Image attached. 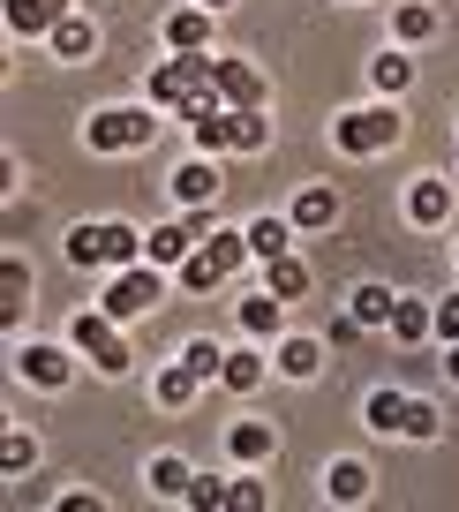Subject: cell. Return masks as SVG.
<instances>
[{
	"mask_svg": "<svg viewBox=\"0 0 459 512\" xmlns=\"http://www.w3.org/2000/svg\"><path fill=\"white\" fill-rule=\"evenodd\" d=\"M189 369H196V377H219V369H226V354L211 347V339H196V347H189Z\"/></svg>",
	"mask_w": 459,
	"mask_h": 512,
	"instance_id": "obj_37",
	"label": "cell"
},
{
	"mask_svg": "<svg viewBox=\"0 0 459 512\" xmlns=\"http://www.w3.org/2000/svg\"><path fill=\"white\" fill-rule=\"evenodd\" d=\"M399 430H407V437H437V430H444V415H437L429 400H407V422H399Z\"/></svg>",
	"mask_w": 459,
	"mask_h": 512,
	"instance_id": "obj_30",
	"label": "cell"
},
{
	"mask_svg": "<svg viewBox=\"0 0 459 512\" xmlns=\"http://www.w3.org/2000/svg\"><path fill=\"white\" fill-rule=\"evenodd\" d=\"M189 467H181V460H151V490H166V497H189Z\"/></svg>",
	"mask_w": 459,
	"mask_h": 512,
	"instance_id": "obj_28",
	"label": "cell"
},
{
	"mask_svg": "<svg viewBox=\"0 0 459 512\" xmlns=\"http://www.w3.org/2000/svg\"><path fill=\"white\" fill-rule=\"evenodd\" d=\"M429 332H437V309H422V302H392V339H407V347H414V339H429Z\"/></svg>",
	"mask_w": 459,
	"mask_h": 512,
	"instance_id": "obj_11",
	"label": "cell"
},
{
	"mask_svg": "<svg viewBox=\"0 0 459 512\" xmlns=\"http://www.w3.org/2000/svg\"><path fill=\"white\" fill-rule=\"evenodd\" d=\"M204 8H226V0H204Z\"/></svg>",
	"mask_w": 459,
	"mask_h": 512,
	"instance_id": "obj_42",
	"label": "cell"
},
{
	"mask_svg": "<svg viewBox=\"0 0 459 512\" xmlns=\"http://www.w3.org/2000/svg\"><path fill=\"white\" fill-rule=\"evenodd\" d=\"M189 241H196V234H189V226H181V219H174V226H159V234L143 241V249L159 256V264H189V256H196V249H189Z\"/></svg>",
	"mask_w": 459,
	"mask_h": 512,
	"instance_id": "obj_14",
	"label": "cell"
},
{
	"mask_svg": "<svg viewBox=\"0 0 459 512\" xmlns=\"http://www.w3.org/2000/svg\"><path fill=\"white\" fill-rule=\"evenodd\" d=\"M264 287L286 302V294H301V287H309V272H301L294 256H271V264H264Z\"/></svg>",
	"mask_w": 459,
	"mask_h": 512,
	"instance_id": "obj_22",
	"label": "cell"
},
{
	"mask_svg": "<svg viewBox=\"0 0 459 512\" xmlns=\"http://www.w3.org/2000/svg\"><path fill=\"white\" fill-rule=\"evenodd\" d=\"M189 505H196V512H211V505H226V490L204 475V482H189Z\"/></svg>",
	"mask_w": 459,
	"mask_h": 512,
	"instance_id": "obj_38",
	"label": "cell"
},
{
	"mask_svg": "<svg viewBox=\"0 0 459 512\" xmlns=\"http://www.w3.org/2000/svg\"><path fill=\"white\" fill-rule=\"evenodd\" d=\"M392 302H399V294L362 287V294H354V324H392Z\"/></svg>",
	"mask_w": 459,
	"mask_h": 512,
	"instance_id": "obj_24",
	"label": "cell"
},
{
	"mask_svg": "<svg viewBox=\"0 0 459 512\" xmlns=\"http://www.w3.org/2000/svg\"><path fill=\"white\" fill-rule=\"evenodd\" d=\"M444 362H452V377H459V339H452V354H444Z\"/></svg>",
	"mask_w": 459,
	"mask_h": 512,
	"instance_id": "obj_41",
	"label": "cell"
},
{
	"mask_svg": "<svg viewBox=\"0 0 459 512\" xmlns=\"http://www.w3.org/2000/svg\"><path fill=\"white\" fill-rule=\"evenodd\" d=\"M181 226H189V234L204 241V234H211V204H189V211H181Z\"/></svg>",
	"mask_w": 459,
	"mask_h": 512,
	"instance_id": "obj_39",
	"label": "cell"
},
{
	"mask_svg": "<svg viewBox=\"0 0 459 512\" xmlns=\"http://www.w3.org/2000/svg\"><path fill=\"white\" fill-rule=\"evenodd\" d=\"M53 46H61V53H68V61H83V53H91V46H98V31H91V23H76V16H68V23H61V31H53Z\"/></svg>",
	"mask_w": 459,
	"mask_h": 512,
	"instance_id": "obj_27",
	"label": "cell"
},
{
	"mask_svg": "<svg viewBox=\"0 0 459 512\" xmlns=\"http://www.w3.org/2000/svg\"><path fill=\"white\" fill-rule=\"evenodd\" d=\"M241 234H249V256H286V219H256V226H241Z\"/></svg>",
	"mask_w": 459,
	"mask_h": 512,
	"instance_id": "obj_20",
	"label": "cell"
},
{
	"mask_svg": "<svg viewBox=\"0 0 459 512\" xmlns=\"http://www.w3.org/2000/svg\"><path fill=\"white\" fill-rule=\"evenodd\" d=\"M174 196H181V204H211V196H219V174H211L204 159L181 166V174H174Z\"/></svg>",
	"mask_w": 459,
	"mask_h": 512,
	"instance_id": "obj_16",
	"label": "cell"
},
{
	"mask_svg": "<svg viewBox=\"0 0 459 512\" xmlns=\"http://www.w3.org/2000/svg\"><path fill=\"white\" fill-rule=\"evenodd\" d=\"M234 144V113H211V121H196V151H219Z\"/></svg>",
	"mask_w": 459,
	"mask_h": 512,
	"instance_id": "obj_31",
	"label": "cell"
},
{
	"mask_svg": "<svg viewBox=\"0 0 459 512\" xmlns=\"http://www.w3.org/2000/svg\"><path fill=\"white\" fill-rule=\"evenodd\" d=\"M241 332H249V339H271V332H279V294H256V302H241Z\"/></svg>",
	"mask_w": 459,
	"mask_h": 512,
	"instance_id": "obj_15",
	"label": "cell"
},
{
	"mask_svg": "<svg viewBox=\"0 0 459 512\" xmlns=\"http://www.w3.org/2000/svg\"><path fill=\"white\" fill-rule=\"evenodd\" d=\"M219 377L234 384V392H256V384H264V354H249V347H241V354H226V369H219Z\"/></svg>",
	"mask_w": 459,
	"mask_h": 512,
	"instance_id": "obj_21",
	"label": "cell"
},
{
	"mask_svg": "<svg viewBox=\"0 0 459 512\" xmlns=\"http://www.w3.org/2000/svg\"><path fill=\"white\" fill-rule=\"evenodd\" d=\"M226 445H234V460H264V452H271V430H264V422H234V437H226Z\"/></svg>",
	"mask_w": 459,
	"mask_h": 512,
	"instance_id": "obj_23",
	"label": "cell"
},
{
	"mask_svg": "<svg viewBox=\"0 0 459 512\" xmlns=\"http://www.w3.org/2000/svg\"><path fill=\"white\" fill-rule=\"evenodd\" d=\"M98 241H106V264H136V256H143V234L128 219H106V226H98Z\"/></svg>",
	"mask_w": 459,
	"mask_h": 512,
	"instance_id": "obj_10",
	"label": "cell"
},
{
	"mask_svg": "<svg viewBox=\"0 0 459 512\" xmlns=\"http://www.w3.org/2000/svg\"><path fill=\"white\" fill-rule=\"evenodd\" d=\"M211 38V8H181V16H166V46L174 53H204Z\"/></svg>",
	"mask_w": 459,
	"mask_h": 512,
	"instance_id": "obj_8",
	"label": "cell"
},
{
	"mask_svg": "<svg viewBox=\"0 0 459 512\" xmlns=\"http://www.w3.org/2000/svg\"><path fill=\"white\" fill-rule=\"evenodd\" d=\"M23 377L31 384H68V354L61 347H23Z\"/></svg>",
	"mask_w": 459,
	"mask_h": 512,
	"instance_id": "obj_12",
	"label": "cell"
},
{
	"mask_svg": "<svg viewBox=\"0 0 459 512\" xmlns=\"http://www.w3.org/2000/svg\"><path fill=\"white\" fill-rule=\"evenodd\" d=\"M332 497H339V505H362V497H369V467L362 460H339L332 467Z\"/></svg>",
	"mask_w": 459,
	"mask_h": 512,
	"instance_id": "obj_19",
	"label": "cell"
},
{
	"mask_svg": "<svg viewBox=\"0 0 459 512\" xmlns=\"http://www.w3.org/2000/svg\"><path fill=\"white\" fill-rule=\"evenodd\" d=\"M407 422V400L399 392H369V430H399Z\"/></svg>",
	"mask_w": 459,
	"mask_h": 512,
	"instance_id": "obj_25",
	"label": "cell"
},
{
	"mask_svg": "<svg viewBox=\"0 0 459 512\" xmlns=\"http://www.w3.org/2000/svg\"><path fill=\"white\" fill-rule=\"evenodd\" d=\"M68 332H76V347L91 354V362L106 369V377H121V369H128V347L113 339V317H106V309H83V317L68 324Z\"/></svg>",
	"mask_w": 459,
	"mask_h": 512,
	"instance_id": "obj_3",
	"label": "cell"
},
{
	"mask_svg": "<svg viewBox=\"0 0 459 512\" xmlns=\"http://www.w3.org/2000/svg\"><path fill=\"white\" fill-rule=\"evenodd\" d=\"M159 400H166V407H189V400H196V369H189V362L159 377Z\"/></svg>",
	"mask_w": 459,
	"mask_h": 512,
	"instance_id": "obj_26",
	"label": "cell"
},
{
	"mask_svg": "<svg viewBox=\"0 0 459 512\" xmlns=\"http://www.w3.org/2000/svg\"><path fill=\"white\" fill-rule=\"evenodd\" d=\"M279 369H286V377H317V369H324V347H317V339H286V347H279Z\"/></svg>",
	"mask_w": 459,
	"mask_h": 512,
	"instance_id": "obj_18",
	"label": "cell"
},
{
	"mask_svg": "<svg viewBox=\"0 0 459 512\" xmlns=\"http://www.w3.org/2000/svg\"><path fill=\"white\" fill-rule=\"evenodd\" d=\"M369 76H377V91H399V83H407L414 68L399 61V53H384V61H369Z\"/></svg>",
	"mask_w": 459,
	"mask_h": 512,
	"instance_id": "obj_36",
	"label": "cell"
},
{
	"mask_svg": "<svg viewBox=\"0 0 459 512\" xmlns=\"http://www.w3.org/2000/svg\"><path fill=\"white\" fill-rule=\"evenodd\" d=\"M31 437H23V430H8V437H0V467H8V475H23V467H31Z\"/></svg>",
	"mask_w": 459,
	"mask_h": 512,
	"instance_id": "obj_33",
	"label": "cell"
},
{
	"mask_svg": "<svg viewBox=\"0 0 459 512\" xmlns=\"http://www.w3.org/2000/svg\"><path fill=\"white\" fill-rule=\"evenodd\" d=\"M68 264H106V241H98V226H76V234H68Z\"/></svg>",
	"mask_w": 459,
	"mask_h": 512,
	"instance_id": "obj_29",
	"label": "cell"
},
{
	"mask_svg": "<svg viewBox=\"0 0 459 512\" xmlns=\"http://www.w3.org/2000/svg\"><path fill=\"white\" fill-rule=\"evenodd\" d=\"M204 256L219 264V272H234L241 256H249V234H234V226H211V234H204Z\"/></svg>",
	"mask_w": 459,
	"mask_h": 512,
	"instance_id": "obj_13",
	"label": "cell"
},
{
	"mask_svg": "<svg viewBox=\"0 0 459 512\" xmlns=\"http://www.w3.org/2000/svg\"><path fill=\"white\" fill-rule=\"evenodd\" d=\"M339 219V196L332 189H301L294 196V226H332Z\"/></svg>",
	"mask_w": 459,
	"mask_h": 512,
	"instance_id": "obj_17",
	"label": "cell"
},
{
	"mask_svg": "<svg viewBox=\"0 0 459 512\" xmlns=\"http://www.w3.org/2000/svg\"><path fill=\"white\" fill-rule=\"evenodd\" d=\"M407 211H414V226H437L444 211H452V189H444V181H414Z\"/></svg>",
	"mask_w": 459,
	"mask_h": 512,
	"instance_id": "obj_9",
	"label": "cell"
},
{
	"mask_svg": "<svg viewBox=\"0 0 459 512\" xmlns=\"http://www.w3.org/2000/svg\"><path fill=\"white\" fill-rule=\"evenodd\" d=\"M429 31H437V8L407 0V8H399V38H429Z\"/></svg>",
	"mask_w": 459,
	"mask_h": 512,
	"instance_id": "obj_32",
	"label": "cell"
},
{
	"mask_svg": "<svg viewBox=\"0 0 459 512\" xmlns=\"http://www.w3.org/2000/svg\"><path fill=\"white\" fill-rule=\"evenodd\" d=\"M211 53H174V61L151 76V98H166V106H181V98H196V91H211Z\"/></svg>",
	"mask_w": 459,
	"mask_h": 512,
	"instance_id": "obj_2",
	"label": "cell"
},
{
	"mask_svg": "<svg viewBox=\"0 0 459 512\" xmlns=\"http://www.w3.org/2000/svg\"><path fill=\"white\" fill-rule=\"evenodd\" d=\"M68 23V0H8V31L31 38V31H61Z\"/></svg>",
	"mask_w": 459,
	"mask_h": 512,
	"instance_id": "obj_7",
	"label": "cell"
},
{
	"mask_svg": "<svg viewBox=\"0 0 459 512\" xmlns=\"http://www.w3.org/2000/svg\"><path fill=\"white\" fill-rule=\"evenodd\" d=\"M399 144V113L392 106H362V113H339V151H354V159H369V151Z\"/></svg>",
	"mask_w": 459,
	"mask_h": 512,
	"instance_id": "obj_1",
	"label": "cell"
},
{
	"mask_svg": "<svg viewBox=\"0 0 459 512\" xmlns=\"http://www.w3.org/2000/svg\"><path fill=\"white\" fill-rule=\"evenodd\" d=\"M437 332H444V339H459V302H444V309H437Z\"/></svg>",
	"mask_w": 459,
	"mask_h": 512,
	"instance_id": "obj_40",
	"label": "cell"
},
{
	"mask_svg": "<svg viewBox=\"0 0 459 512\" xmlns=\"http://www.w3.org/2000/svg\"><path fill=\"white\" fill-rule=\"evenodd\" d=\"M226 113H234V106H226ZM256 144H264V106H256V113H234V151H256Z\"/></svg>",
	"mask_w": 459,
	"mask_h": 512,
	"instance_id": "obj_34",
	"label": "cell"
},
{
	"mask_svg": "<svg viewBox=\"0 0 459 512\" xmlns=\"http://www.w3.org/2000/svg\"><path fill=\"white\" fill-rule=\"evenodd\" d=\"M211 83H219V98H226L234 113H256V106H264V76H256L249 61H219V68H211Z\"/></svg>",
	"mask_w": 459,
	"mask_h": 512,
	"instance_id": "obj_5",
	"label": "cell"
},
{
	"mask_svg": "<svg viewBox=\"0 0 459 512\" xmlns=\"http://www.w3.org/2000/svg\"><path fill=\"white\" fill-rule=\"evenodd\" d=\"M98 151H136V144H151V121H143L136 106H106V113H91V128H83Z\"/></svg>",
	"mask_w": 459,
	"mask_h": 512,
	"instance_id": "obj_4",
	"label": "cell"
},
{
	"mask_svg": "<svg viewBox=\"0 0 459 512\" xmlns=\"http://www.w3.org/2000/svg\"><path fill=\"white\" fill-rule=\"evenodd\" d=\"M151 302H159V279H151V272H121V279H113V294H106V317H113V324H121V317H143Z\"/></svg>",
	"mask_w": 459,
	"mask_h": 512,
	"instance_id": "obj_6",
	"label": "cell"
},
{
	"mask_svg": "<svg viewBox=\"0 0 459 512\" xmlns=\"http://www.w3.org/2000/svg\"><path fill=\"white\" fill-rule=\"evenodd\" d=\"M181 279H189V287H196V294H211V287H219V279H226V272H219V264H211V256H204V249H196V256H189V264H181Z\"/></svg>",
	"mask_w": 459,
	"mask_h": 512,
	"instance_id": "obj_35",
	"label": "cell"
}]
</instances>
